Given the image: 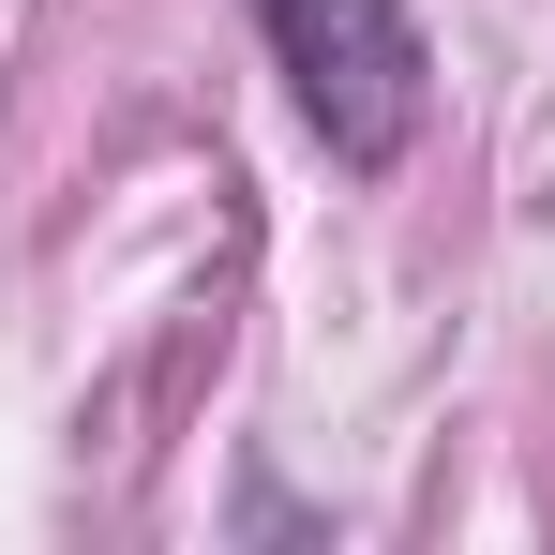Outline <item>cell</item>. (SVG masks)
Returning <instances> with one entry per match:
<instances>
[{
    "instance_id": "2",
    "label": "cell",
    "mask_w": 555,
    "mask_h": 555,
    "mask_svg": "<svg viewBox=\"0 0 555 555\" xmlns=\"http://www.w3.org/2000/svg\"><path fill=\"white\" fill-rule=\"evenodd\" d=\"M241 526H256V541H300V526H315V511H300V495H285V480H241Z\"/></svg>"
},
{
    "instance_id": "1",
    "label": "cell",
    "mask_w": 555,
    "mask_h": 555,
    "mask_svg": "<svg viewBox=\"0 0 555 555\" xmlns=\"http://www.w3.org/2000/svg\"><path fill=\"white\" fill-rule=\"evenodd\" d=\"M256 46L331 135V166H405L421 105H436V46L405 0H256Z\"/></svg>"
}]
</instances>
